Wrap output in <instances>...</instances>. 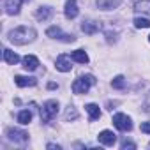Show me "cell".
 <instances>
[{"mask_svg":"<svg viewBox=\"0 0 150 150\" xmlns=\"http://www.w3.org/2000/svg\"><path fill=\"white\" fill-rule=\"evenodd\" d=\"M35 35L37 34H35L34 28H30V27H18V28H14V30L9 32V41L14 42V44L23 46V44L32 42L35 39Z\"/></svg>","mask_w":150,"mask_h":150,"instance_id":"1","label":"cell"},{"mask_svg":"<svg viewBox=\"0 0 150 150\" xmlns=\"http://www.w3.org/2000/svg\"><path fill=\"white\" fill-rule=\"evenodd\" d=\"M90 85H96V78L92 74H87V76H81L78 80H74L72 83V92L74 94H87Z\"/></svg>","mask_w":150,"mask_h":150,"instance_id":"2","label":"cell"},{"mask_svg":"<svg viewBox=\"0 0 150 150\" xmlns=\"http://www.w3.org/2000/svg\"><path fill=\"white\" fill-rule=\"evenodd\" d=\"M58 113V103L57 101H53V99H50V101H46L44 104H42V110H41V120L42 122H51L53 120V117Z\"/></svg>","mask_w":150,"mask_h":150,"instance_id":"3","label":"cell"},{"mask_svg":"<svg viewBox=\"0 0 150 150\" xmlns=\"http://www.w3.org/2000/svg\"><path fill=\"white\" fill-rule=\"evenodd\" d=\"M113 124H115V127H117L118 131H131V129H132L131 118H129L127 115H124V113H117V115L113 117Z\"/></svg>","mask_w":150,"mask_h":150,"instance_id":"4","label":"cell"},{"mask_svg":"<svg viewBox=\"0 0 150 150\" xmlns=\"http://www.w3.org/2000/svg\"><path fill=\"white\" fill-rule=\"evenodd\" d=\"M7 138L14 143H25L28 139V132L21 131V129H9L7 131Z\"/></svg>","mask_w":150,"mask_h":150,"instance_id":"5","label":"cell"},{"mask_svg":"<svg viewBox=\"0 0 150 150\" xmlns=\"http://www.w3.org/2000/svg\"><path fill=\"white\" fill-rule=\"evenodd\" d=\"M97 139H99V143H103L106 146H113L115 141H117V134H113L111 131H101Z\"/></svg>","mask_w":150,"mask_h":150,"instance_id":"6","label":"cell"},{"mask_svg":"<svg viewBox=\"0 0 150 150\" xmlns=\"http://www.w3.org/2000/svg\"><path fill=\"white\" fill-rule=\"evenodd\" d=\"M55 67H57L58 71H62V72H69L72 65H71V60H69L67 55H60V57H57V60H55Z\"/></svg>","mask_w":150,"mask_h":150,"instance_id":"7","label":"cell"},{"mask_svg":"<svg viewBox=\"0 0 150 150\" xmlns=\"http://www.w3.org/2000/svg\"><path fill=\"white\" fill-rule=\"evenodd\" d=\"M64 13H65V18H69V20H74L78 16V6H76V0H67L65 2V9H64Z\"/></svg>","mask_w":150,"mask_h":150,"instance_id":"8","label":"cell"},{"mask_svg":"<svg viewBox=\"0 0 150 150\" xmlns=\"http://www.w3.org/2000/svg\"><path fill=\"white\" fill-rule=\"evenodd\" d=\"M53 16V9L50 7V6H44V7H39L37 11H35V18L39 20V21H48L50 18Z\"/></svg>","mask_w":150,"mask_h":150,"instance_id":"9","label":"cell"},{"mask_svg":"<svg viewBox=\"0 0 150 150\" xmlns=\"http://www.w3.org/2000/svg\"><path fill=\"white\" fill-rule=\"evenodd\" d=\"M23 67H25L27 71H35V69L39 67V58L34 57V55H27V57H23Z\"/></svg>","mask_w":150,"mask_h":150,"instance_id":"10","label":"cell"},{"mask_svg":"<svg viewBox=\"0 0 150 150\" xmlns=\"http://www.w3.org/2000/svg\"><path fill=\"white\" fill-rule=\"evenodd\" d=\"M20 4H21V0H6V13L14 16L20 13Z\"/></svg>","mask_w":150,"mask_h":150,"instance_id":"11","label":"cell"},{"mask_svg":"<svg viewBox=\"0 0 150 150\" xmlns=\"http://www.w3.org/2000/svg\"><path fill=\"white\" fill-rule=\"evenodd\" d=\"M14 83L18 87H34L37 83V80L35 78H28V76H16L14 78Z\"/></svg>","mask_w":150,"mask_h":150,"instance_id":"12","label":"cell"},{"mask_svg":"<svg viewBox=\"0 0 150 150\" xmlns=\"http://www.w3.org/2000/svg\"><path fill=\"white\" fill-rule=\"evenodd\" d=\"M71 58H72L74 62H78V64H88V55H87L83 50L72 51V53H71Z\"/></svg>","mask_w":150,"mask_h":150,"instance_id":"13","label":"cell"},{"mask_svg":"<svg viewBox=\"0 0 150 150\" xmlns=\"http://www.w3.org/2000/svg\"><path fill=\"white\" fill-rule=\"evenodd\" d=\"M4 60H6L7 64L14 65V64H18V62H20V55H18V53H14V51H11L9 48H6V50H4Z\"/></svg>","mask_w":150,"mask_h":150,"instance_id":"14","label":"cell"},{"mask_svg":"<svg viewBox=\"0 0 150 150\" xmlns=\"http://www.w3.org/2000/svg\"><path fill=\"white\" fill-rule=\"evenodd\" d=\"M85 110L88 111L90 120H97V118H101V110H99V106H97V104L90 103V104H87V106H85Z\"/></svg>","mask_w":150,"mask_h":150,"instance_id":"15","label":"cell"},{"mask_svg":"<svg viewBox=\"0 0 150 150\" xmlns=\"http://www.w3.org/2000/svg\"><path fill=\"white\" fill-rule=\"evenodd\" d=\"M118 4H120L118 0H97V6H99V9H104V11L115 9Z\"/></svg>","mask_w":150,"mask_h":150,"instance_id":"16","label":"cell"},{"mask_svg":"<svg viewBox=\"0 0 150 150\" xmlns=\"http://www.w3.org/2000/svg\"><path fill=\"white\" fill-rule=\"evenodd\" d=\"M97 23H94V21H83V25H81V30L85 32V34H88V35H92V34H96L97 32Z\"/></svg>","mask_w":150,"mask_h":150,"instance_id":"17","label":"cell"},{"mask_svg":"<svg viewBox=\"0 0 150 150\" xmlns=\"http://www.w3.org/2000/svg\"><path fill=\"white\" fill-rule=\"evenodd\" d=\"M18 122H20L21 125H27V124H30V122H32V113H30L28 110H23V111H20V113H18Z\"/></svg>","mask_w":150,"mask_h":150,"instance_id":"18","label":"cell"},{"mask_svg":"<svg viewBox=\"0 0 150 150\" xmlns=\"http://www.w3.org/2000/svg\"><path fill=\"white\" fill-rule=\"evenodd\" d=\"M46 35L48 37H53V39H62V30L58 28V27H50L48 30H46Z\"/></svg>","mask_w":150,"mask_h":150,"instance_id":"19","label":"cell"},{"mask_svg":"<svg viewBox=\"0 0 150 150\" xmlns=\"http://www.w3.org/2000/svg\"><path fill=\"white\" fill-rule=\"evenodd\" d=\"M134 27L136 28H150V20L148 18H134Z\"/></svg>","mask_w":150,"mask_h":150,"instance_id":"20","label":"cell"},{"mask_svg":"<svg viewBox=\"0 0 150 150\" xmlns=\"http://www.w3.org/2000/svg\"><path fill=\"white\" fill-rule=\"evenodd\" d=\"M111 87H113V88L122 90V88L125 87V80H124V76H115V78H113V81H111Z\"/></svg>","mask_w":150,"mask_h":150,"instance_id":"21","label":"cell"},{"mask_svg":"<svg viewBox=\"0 0 150 150\" xmlns=\"http://www.w3.org/2000/svg\"><path fill=\"white\" fill-rule=\"evenodd\" d=\"M74 118H78V111H76V108H74V106H69L65 110V120L69 122V120H74Z\"/></svg>","mask_w":150,"mask_h":150,"instance_id":"22","label":"cell"},{"mask_svg":"<svg viewBox=\"0 0 150 150\" xmlns=\"http://www.w3.org/2000/svg\"><path fill=\"white\" fill-rule=\"evenodd\" d=\"M139 129H141V132H145V134H150V122H143V124L139 125Z\"/></svg>","mask_w":150,"mask_h":150,"instance_id":"23","label":"cell"},{"mask_svg":"<svg viewBox=\"0 0 150 150\" xmlns=\"http://www.w3.org/2000/svg\"><path fill=\"white\" fill-rule=\"evenodd\" d=\"M122 148H136V145L131 143V141H124V143H122Z\"/></svg>","mask_w":150,"mask_h":150,"instance_id":"24","label":"cell"},{"mask_svg":"<svg viewBox=\"0 0 150 150\" xmlns=\"http://www.w3.org/2000/svg\"><path fill=\"white\" fill-rule=\"evenodd\" d=\"M48 148H51V150H60V145H55V143H48Z\"/></svg>","mask_w":150,"mask_h":150,"instance_id":"25","label":"cell"},{"mask_svg":"<svg viewBox=\"0 0 150 150\" xmlns=\"http://www.w3.org/2000/svg\"><path fill=\"white\" fill-rule=\"evenodd\" d=\"M48 88H51V90H53V88H58V85H57V83H53V81H51V83H48Z\"/></svg>","mask_w":150,"mask_h":150,"instance_id":"26","label":"cell"},{"mask_svg":"<svg viewBox=\"0 0 150 150\" xmlns=\"http://www.w3.org/2000/svg\"><path fill=\"white\" fill-rule=\"evenodd\" d=\"M21 2H30V0H21Z\"/></svg>","mask_w":150,"mask_h":150,"instance_id":"27","label":"cell"},{"mask_svg":"<svg viewBox=\"0 0 150 150\" xmlns=\"http://www.w3.org/2000/svg\"><path fill=\"white\" fill-rule=\"evenodd\" d=\"M148 148H150V143H148Z\"/></svg>","mask_w":150,"mask_h":150,"instance_id":"28","label":"cell"},{"mask_svg":"<svg viewBox=\"0 0 150 150\" xmlns=\"http://www.w3.org/2000/svg\"><path fill=\"white\" fill-rule=\"evenodd\" d=\"M148 41H150V35H148Z\"/></svg>","mask_w":150,"mask_h":150,"instance_id":"29","label":"cell"}]
</instances>
